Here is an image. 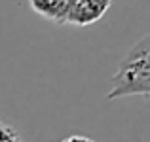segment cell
Segmentation results:
<instances>
[{
    "mask_svg": "<svg viewBox=\"0 0 150 142\" xmlns=\"http://www.w3.org/2000/svg\"><path fill=\"white\" fill-rule=\"evenodd\" d=\"M133 95H150V34L143 36L120 61L112 74L108 101Z\"/></svg>",
    "mask_w": 150,
    "mask_h": 142,
    "instance_id": "cell-1",
    "label": "cell"
},
{
    "mask_svg": "<svg viewBox=\"0 0 150 142\" xmlns=\"http://www.w3.org/2000/svg\"><path fill=\"white\" fill-rule=\"evenodd\" d=\"M30 4L44 17L53 19V21H67L69 0H30Z\"/></svg>",
    "mask_w": 150,
    "mask_h": 142,
    "instance_id": "cell-2",
    "label": "cell"
},
{
    "mask_svg": "<svg viewBox=\"0 0 150 142\" xmlns=\"http://www.w3.org/2000/svg\"><path fill=\"white\" fill-rule=\"evenodd\" d=\"M61 142H95V140L88 138V136H84V135H70V136H67V138L61 140Z\"/></svg>",
    "mask_w": 150,
    "mask_h": 142,
    "instance_id": "cell-3",
    "label": "cell"
}]
</instances>
